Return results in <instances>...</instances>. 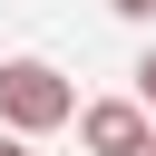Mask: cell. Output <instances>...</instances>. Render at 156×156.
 Returning <instances> with one entry per match:
<instances>
[{"label": "cell", "mask_w": 156, "mask_h": 156, "mask_svg": "<svg viewBox=\"0 0 156 156\" xmlns=\"http://www.w3.org/2000/svg\"><path fill=\"white\" fill-rule=\"evenodd\" d=\"M78 117V88L49 68V58H0V127L10 136H49Z\"/></svg>", "instance_id": "1"}, {"label": "cell", "mask_w": 156, "mask_h": 156, "mask_svg": "<svg viewBox=\"0 0 156 156\" xmlns=\"http://www.w3.org/2000/svg\"><path fill=\"white\" fill-rule=\"evenodd\" d=\"M78 136H88L98 156H136V146H146L156 127H146V107H136V98H98V107L78 117Z\"/></svg>", "instance_id": "2"}, {"label": "cell", "mask_w": 156, "mask_h": 156, "mask_svg": "<svg viewBox=\"0 0 156 156\" xmlns=\"http://www.w3.org/2000/svg\"><path fill=\"white\" fill-rule=\"evenodd\" d=\"M136 107H156V49L136 58Z\"/></svg>", "instance_id": "3"}, {"label": "cell", "mask_w": 156, "mask_h": 156, "mask_svg": "<svg viewBox=\"0 0 156 156\" xmlns=\"http://www.w3.org/2000/svg\"><path fill=\"white\" fill-rule=\"evenodd\" d=\"M107 10H117V20H156V0H107Z\"/></svg>", "instance_id": "4"}, {"label": "cell", "mask_w": 156, "mask_h": 156, "mask_svg": "<svg viewBox=\"0 0 156 156\" xmlns=\"http://www.w3.org/2000/svg\"><path fill=\"white\" fill-rule=\"evenodd\" d=\"M0 156H29V136H10V127H0Z\"/></svg>", "instance_id": "5"}, {"label": "cell", "mask_w": 156, "mask_h": 156, "mask_svg": "<svg viewBox=\"0 0 156 156\" xmlns=\"http://www.w3.org/2000/svg\"><path fill=\"white\" fill-rule=\"evenodd\" d=\"M136 156H156V136H146V146H136Z\"/></svg>", "instance_id": "6"}]
</instances>
